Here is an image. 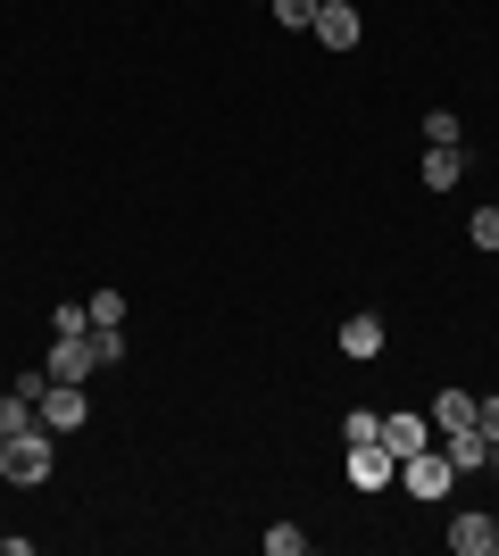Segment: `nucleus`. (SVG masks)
Wrapping results in <instances>:
<instances>
[{"instance_id": "1", "label": "nucleus", "mask_w": 499, "mask_h": 556, "mask_svg": "<svg viewBox=\"0 0 499 556\" xmlns=\"http://www.w3.org/2000/svg\"><path fill=\"white\" fill-rule=\"evenodd\" d=\"M50 424H25V432H9V448H0V473H9V482L17 490H42L50 482Z\"/></svg>"}, {"instance_id": "2", "label": "nucleus", "mask_w": 499, "mask_h": 556, "mask_svg": "<svg viewBox=\"0 0 499 556\" xmlns=\"http://www.w3.org/2000/svg\"><path fill=\"white\" fill-rule=\"evenodd\" d=\"M450 457H441V448H416V457H400V490L408 498H450Z\"/></svg>"}, {"instance_id": "3", "label": "nucleus", "mask_w": 499, "mask_h": 556, "mask_svg": "<svg viewBox=\"0 0 499 556\" xmlns=\"http://www.w3.org/2000/svg\"><path fill=\"white\" fill-rule=\"evenodd\" d=\"M92 366H100L92 332H50V382H92Z\"/></svg>"}, {"instance_id": "4", "label": "nucleus", "mask_w": 499, "mask_h": 556, "mask_svg": "<svg viewBox=\"0 0 499 556\" xmlns=\"http://www.w3.org/2000/svg\"><path fill=\"white\" fill-rule=\"evenodd\" d=\"M34 416H42L50 432H84V416H92V399H84V382H50Z\"/></svg>"}, {"instance_id": "5", "label": "nucleus", "mask_w": 499, "mask_h": 556, "mask_svg": "<svg viewBox=\"0 0 499 556\" xmlns=\"http://www.w3.org/2000/svg\"><path fill=\"white\" fill-rule=\"evenodd\" d=\"M316 42L325 50H358L366 42V17H358L350 0H325V9H316Z\"/></svg>"}, {"instance_id": "6", "label": "nucleus", "mask_w": 499, "mask_h": 556, "mask_svg": "<svg viewBox=\"0 0 499 556\" xmlns=\"http://www.w3.org/2000/svg\"><path fill=\"white\" fill-rule=\"evenodd\" d=\"M383 448H391V457H416V448H433V416H408V407H383Z\"/></svg>"}, {"instance_id": "7", "label": "nucleus", "mask_w": 499, "mask_h": 556, "mask_svg": "<svg viewBox=\"0 0 499 556\" xmlns=\"http://www.w3.org/2000/svg\"><path fill=\"white\" fill-rule=\"evenodd\" d=\"M383 482H400V457L383 441H358L350 448V490H383Z\"/></svg>"}, {"instance_id": "8", "label": "nucleus", "mask_w": 499, "mask_h": 556, "mask_svg": "<svg viewBox=\"0 0 499 556\" xmlns=\"http://www.w3.org/2000/svg\"><path fill=\"white\" fill-rule=\"evenodd\" d=\"M450 548H458V556H499L491 515H483V507H458V515H450Z\"/></svg>"}, {"instance_id": "9", "label": "nucleus", "mask_w": 499, "mask_h": 556, "mask_svg": "<svg viewBox=\"0 0 499 556\" xmlns=\"http://www.w3.org/2000/svg\"><path fill=\"white\" fill-rule=\"evenodd\" d=\"M466 184V150L458 141H425V191H458Z\"/></svg>"}, {"instance_id": "10", "label": "nucleus", "mask_w": 499, "mask_h": 556, "mask_svg": "<svg viewBox=\"0 0 499 556\" xmlns=\"http://www.w3.org/2000/svg\"><path fill=\"white\" fill-rule=\"evenodd\" d=\"M441 457H450V473H483V465H491V457H499V448H491V441H483L475 424H466V432H450V441H441Z\"/></svg>"}, {"instance_id": "11", "label": "nucleus", "mask_w": 499, "mask_h": 556, "mask_svg": "<svg viewBox=\"0 0 499 556\" xmlns=\"http://www.w3.org/2000/svg\"><path fill=\"white\" fill-rule=\"evenodd\" d=\"M433 432H441V441H450V432H466V424H475V391H433Z\"/></svg>"}, {"instance_id": "12", "label": "nucleus", "mask_w": 499, "mask_h": 556, "mask_svg": "<svg viewBox=\"0 0 499 556\" xmlns=\"http://www.w3.org/2000/svg\"><path fill=\"white\" fill-rule=\"evenodd\" d=\"M341 357H383V316H366V307H358L350 325H341Z\"/></svg>"}, {"instance_id": "13", "label": "nucleus", "mask_w": 499, "mask_h": 556, "mask_svg": "<svg viewBox=\"0 0 499 556\" xmlns=\"http://www.w3.org/2000/svg\"><path fill=\"white\" fill-rule=\"evenodd\" d=\"M341 441H383V416H375V407H350V416H341Z\"/></svg>"}, {"instance_id": "14", "label": "nucleus", "mask_w": 499, "mask_h": 556, "mask_svg": "<svg viewBox=\"0 0 499 556\" xmlns=\"http://www.w3.org/2000/svg\"><path fill=\"white\" fill-rule=\"evenodd\" d=\"M0 424H9V432H25V424H42V416H34V399H25L17 382H9V399H0Z\"/></svg>"}, {"instance_id": "15", "label": "nucleus", "mask_w": 499, "mask_h": 556, "mask_svg": "<svg viewBox=\"0 0 499 556\" xmlns=\"http://www.w3.org/2000/svg\"><path fill=\"white\" fill-rule=\"evenodd\" d=\"M266 556H309V532H300V523H275V532H266Z\"/></svg>"}, {"instance_id": "16", "label": "nucleus", "mask_w": 499, "mask_h": 556, "mask_svg": "<svg viewBox=\"0 0 499 556\" xmlns=\"http://www.w3.org/2000/svg\"><path fill=\"white\" fill-rule=\"evenodd\" d=\"M466 241H475V250H499V208H475V216H466Z\"/></svg>"}, {"instance_id": "17", "label": "nucleus", "mask_w": 499, "mask_h": 556, "mask_svg": "<svg viewBox=\"0 0 499 556\" xmlns=\"http://www.w3.org/2000/svg\"><path fill=\"white\" fill-rule=\"evenodd\" d=\"M266 9H275V25H316L325 0H266Z\"/></svg>"}, {"instance_id": "18", "label": "nucleus", "mask_w": 499, "mask_h": 556, "mask_svg": "<svg viewBox=\"0 0 499 556\" xmlns=\"http://www.w3.org/2000/svg\"><path fill=\"white\" fill-rule=\"evenodd\" d=\"M84 307H92V325H125V291H92Z\"/></svg>"}, {"instance_id": "19", "label": "nucleus", "mask_w": 499, "mask_h": 556, "mask_svg": "<svg viewBox=\"0 0 499 556\" xmlns=\"http://www.w3.org/2000/svg\"><path fill=\"white\" fill-rule=\"evenodd\" d=\"M50 332H92V307H84V300H67L59 316H50Z\"/></svg>"}, {"instance_id": "20", "label": "nucleus", "mask_w": 499, "mask_h": 556, "mask_svg": "<svg viewBox=\"0 0 499 556\" xmlns=\"http://www.w3.org/2000/svg\"><path fill=\"white\" fill-rule=\"evenodd\" d=\"M475 432L499 448V391H491V399H475Z\"/></svg>"}, {"instance_id": "21", "label": "nucleus", "mask_w": 499, "mask_h": 556, "mask_svg": "<svg viewBox=\"0 0 499 556\" xmlns=\"http://www.w3.org/2000/svg\"><path fill=\"white\" fill-rule=\"evenodd\" d=\"M0 448H9V424H0Z\"/></svg>"}, {"instance_id": "22", "label": "nucleus", "mask_w": 499, "mask_h": 556, "mask_svg": "<svg viewBox=\"0 0 499 556\" xmlns=\"http://www.w3.org/2000/svg\"><path fill=\"white\" fill-rule=\"evenodd\" d=\"M491 532H499V507H491Z\"/></svg>"}, {"instance_id": "23", "label": "nucleus", "mask_w": 499, "mask_h": 556, "mask_svg": "<svg viewBox=\"0 0 499 556\" xmlns=\"http://www.w3.org/2000/svg\"><path fill=\"white\" fill-rule=\"evenodd\" d=\"M491 208H499V200H491Z\"/></svg>"}]
</instances>
